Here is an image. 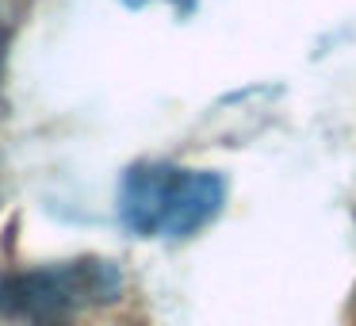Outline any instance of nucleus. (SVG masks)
I'll list each match as a JSON object with an SVG mask.
<instances>
[{"label": "nucleus", "mask_w": 356, "mask_h": 326, "mask_svg": "<svg viewBox=\"0 0 356 326\" xmlns=\"http://www.w3.org/2000/svg\"><path fill=\"white\" fill-rule=\"evenodd\" d=\"M226 188L215 173L142 162L123 173L119 219L138 238H188L222 211Z\"/></svg>", "instance_id": "nucleus-1"}, {"label": "nucleus", "mask_w": 356, "mask_h": 326, "mask_svg": "<svg viewBox=\"0 0 356 326\" xmlns=\"http://www.w3.org/2000/svg\"><path fill=\"white\" fill-rule=\"evenodd\" d=\"M119 292L111 261H62L0 280V318H62Z\"/></svg>", "instance_id": "nucleus-2"}]
</instances>
